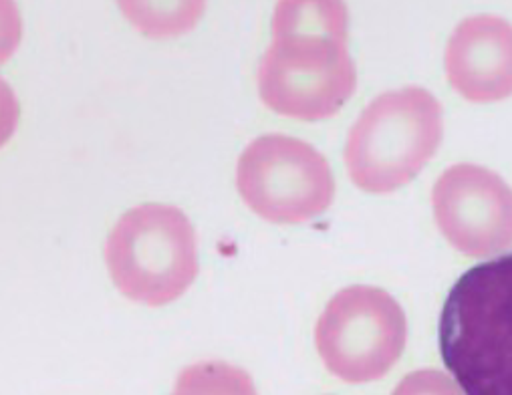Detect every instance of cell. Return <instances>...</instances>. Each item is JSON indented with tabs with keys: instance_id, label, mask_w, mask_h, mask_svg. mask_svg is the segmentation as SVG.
I'll return each mask as SVG.
<instances>
[{
	"instance_id": "obj_1",
	"label": "cell",
	"mask_w": 512,
	"mask_h": 395,
	"mask_svg": "<svg viewBox=\"0 0 512 395\" xmlns=\"http://www.w3.org/2000/svg\"><path fill=\"white\" fill-rule=\"evenodd\" d=\"M256 81L263 103L281 115L305 121L335 115L357 83L345 5L281 3Z\"/></svg>"
},
{
	"instance_id": "obj_2",
	"label": "cell",
	"mask_w": 512,
	"mask_h": 395,
	"mask_svg": "<svg viewBox=\"0 0 512 395\" xmlns=\"http://www.w3.org/2000/svg\"><path fill=\"white\" fill-rule=\"evenodd\" d=\"M438 347L466 395H512V250L454 283L440 313Z\"/></svg>"
},
{
	"instance_id": "obj_3",
	"label": "cell",
	"mask_w": 512,
	"mask_h": 395,
	"mask_svg": "<svg viewBox=\"0 0 512 395\" xmlns=\"http://www.w3.org/2000/svg\"><path fill=\"white\" fill-rule=\"evenodd\" d=\"M444 136L440 101L422 87L375 97L359 115L345 144V166L355 186L386 194L412 182Z\"/></svg>"
},
{
	"instance_id": "obj_4",
	"label": "cell",
	"mask_w": 512,
	"mask_h": 395,
	"mask_svg": "<svg viewBox=\"0 0 512 395\" xmlns=\"http://www.w3.org/2000/svg\"><path fill=\"white\" fill-rule=\"evenodd\" d=\"M105 260L127 299L162 307L182 297L198 275L196 234L176 206L142 204L109 232Z\"/></svg>"
},
{
	"instance_id": "obj_5",
	"label": "cell",
	"mask_w": 512,
	"mask_h": 395,
	"mask_svg": "<svg viewBox=\"0 0 512 395\" xmlns=\"http://www.w3.org/2000/svg\"><path fill=\"white\" fill-rule=\"evenodd\" d=\"M406 339L408 323L398 301L365 285L339 291L315 329L325 367L347 383L381 379L404 353Z\"/></svg>"
},
{
	"instance_id": "obj_6",
	"label": "cell",
	"mask_w": 512,
	"mask_h": 395,
	"mask_svg": "<svg viewBox=\"0 0 512 395\" xmlns=\"http://www.w3.org/2000/svg\"><path fill=\"white\" fill-rule=\"evenodd\" d=\"M236 186L252 212L277 224L313 220L335 196L325 156L285 134H267L246 146L238 160Z\"/></svg>"
},
{
	"instance_id": "obj_7",
	"label": "cell",
	"mask_w": 512,
	"mask_h": 395,
	"mask_svg": "<svg viewBox=\"0 0 512 395\" xmlns=\"http://www.w3.org/2000/svg\"><path fill=\"white\" fill-rule=\"evenodd\" d=\"M444 238L466 256H488L512 244V188L494 172L456 164L432 190Z\"/></svg>"
},
{
	"instance_id": "obj_8",
	"label": "cell",
	"mask_w": 512,
	"mask_h": 395,
	"mask_svg": "<svg viewBox=\"0 0 512 395\" xmlns=\"http://www.w3.org/2000/svg\"><path fill=\"white\" fill-rule=\"evenodd\" d=\"M446 77L468 101L512 95V25L494 15L462 21L446 45Z\"/></svg>"
},
{
	"instance_id": "obj_9",
	"label": "cell",
	"mask_w": 512,
	"mask_h": 395,
	"mask_svg": "<svg viewBox=\"0 0 512 395\" xmlns=\"http://www.w3.org/2000/svg\"><path fill=\"white\" fill-rule=\"evenodd\" d=\"M172 395H259L252 377L234 365L210 361L180 371Z\"/></svg>"
},
{
	"instance_id": "obj_10",
	"label": "cell",
	"mask_w": 512,
	"mask_h": 395,
	"mask_svg": "<svg viewBox=\"0 0 512 395\" xmlns=\"http://www.w3.org/2000/svg\"><path fill=\"white\" fill-rule=\"evenodd\" d=\"M392 395H464L458 385L438 369H420L406 375Z\"/></svg>"
}]
</instances>
